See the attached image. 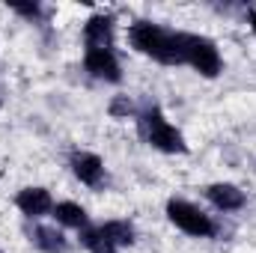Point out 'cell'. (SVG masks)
<instances>
[{"instance_id":"13","label":"cell","mask_w":256,"mask_h":253,"mask_svg":"<svg viewBox=\"0 0 256 253\" xmlns=\"http://www.w3.org/2000/svg\"><path fill=\"white\" fill-rule=\"evenodd\" d=\"M80 244L90 253H120L110 244V238L102 232V226H86V230H80Z\"/></svg>"},{"instance_id":"16","label":"cell","mask_w":256,"mask_h":253,"mask_svg":"<svg viewBox=\"0 0 256 253\" xmlns=\"http://www.w3.org/2000/svg\"><path fill=\"white\" fill-rule=\"evenodd\" d=\"M248 24H250V30L256 33V6L250 9V12H248Z\"/></svg>"},{"instance_id":"15","label":"cell","mask_w":256,"mask_h":253,"mask_svg":"<svg viewBox=\"0 0 256 253\" xmlns=\"http://www.w3.org/2000/svg\"><path fill=\"white\" fill-rule=\"evenodd\" d=\"M110 114H114V116H131V114H134V104L128 102V96H122V98H116V102L110 104Z\"/></svg>"},{"instance_id":"5","label":"cell","mask_w":256,"mask_h":253,"mask_svg":"<svg viewBox=\"0 0 256 253\" xmlns=\"http://www.w3.org/2000/svg\"><path fill=\"white\" fill-rule=\"evenodd\" d=\"M68 167H72L74 179H78L80 185H86V188H102L104 179H108V173H104V161H102L96 152H80V149L72 152Z\"/></svg>"},{"instance_id":"1","label":"cell","mask_w":256,"mask_h":253,"mask_svg":"<svg viewBox=\"0 0 256 253\" xmlns=\"http://www.w3.org/2000/svg\"><path fill=\"white\" fill-rule=\"evenodd\" d=\"M128 42L137 54L152 57L164 66H185L182 54V33H173L152 21H134L128 27Z\"/></svg>"},{"instance_id":"6","label":"cell","mask_w":256,"mask_h":253,"mask_svg":"<svg viewBox=\"0 0 256 253\" xmlns=\"http://www.w3.org/2000/svg\"><path fill=\"white\" fill-rule=\"evenodd\" d=\"M84 68L98 78V80H108V84H120L122 80V68L114 51H102V48H86L84 54Z\"/></svg>"},{"instance_id":"12","label":"cell","mask_w":256,"mask_h":253,"mask_svg":"<svg viewBox=\"0 0 256 253\" xmlns=\"http://www.w3.org/2000/svg\"><path fill=\"white\" fill-rule=\"evenodd\" d=\"M102 232L110 238V244H114L116 250L134 244V238H137V232H134V226H131L128 220H104V224H102Z\"/></svg>"},{"instance_id":"9","label":"cell","mask_w":256,"mask_h":253,"mask_svg":"<svg viewBox=\"0 0 256 253\" xmlns=\"http://www.w3.org/2000/svg\"><path fill=\"white\" fill-rule=\"evenodd\" d=\"M208 202L218 208V212H238L244 206V190L238 185H230V182H214L206 188Z\"/></svg>"},{"instance_id":"7","label":"cell","mask_w":256,"mask_h":253,"mask_svg":"<svg viewBox=\"0 0 256 253\" xmlns=\"http://www.w3.org/2000/svg\"><path fill=\"white\" fill-rule=\"evenodd\" d=\"M84 42H86V48L110 51L114 48V15H108V12L90 15L84 24Z\"/></svg>"},{"instance_id":"8","label":"cell","mask_w":256,"mask_h":253,"mask_svg":"<svg viewBox=\"0 0 256 253\" xmlns=\"http://www.w3.org/2000/svg\"><path fill=\"white\" fill-rule=\"evenodd\" d=\"M15 206H18V212L24 214V218H45L48 212H54V200H51V194L45 188H24L18 190V196H15Z\"/></svg>"},{"instance_id":"4","label":"cell","mask_w":256,"mask_h":253,"mask_svg":"<svg viewBox=\"0 0 256 253\" xmlns=\"http://www.w3.org/2000/svg\"><path fill=\"white\" fill-rule=\"evenodd\" d=\"M167 218L176 230H182L185 236H194V238H212L218 232L214 220L188 200H170L167 202Z\"/></svg>"},{"instance_id":"14","label":"cell","mask_w":256,"mask_h":253,"mask_svg":"<svg viewBox=\"0 0 256 253\" xmlns=\"http://www.w3.org/2000/svg\"><path fill=\"white\" fill-rule=\"evenodd\" d=\"M12 12H18V15L36 21V18L42 15V6H39V3H12Z\"/></svg>"},{"instance_id":"3","label":"cell","mask_w":256,"mask_h":253,"mask_svg":"<svg viewBox=\"0 0 256 253\" xmlns=\"http://www.w3.org/2000/svg\"><path fill=\"white\" fill-rule=\"evenodd\" d=\"M182 54H185V66H191L194 72H200L202 78H218L224 60L220 51L212 39L196 36V33H182Z\"/></svg>"},{"instance_id":"11","label":"cell","mask_w":256,"mask_h":253,"mask_svg":"<svg viewBox=\"0 0 256 253\" xmlns=\"http://www.w3.org/2000/svg\"><path fill=\"white\" fill-rule=\"evenodd\" d=\"M30 242L42 253H66L68 250V238H66L57 226H36L30 232Z\"/></svg>"},{"instance_id":"10","label":"cell","mask_w":256,"mask_h":253,"mask_svg":"<svg viewBox=\"0 0 256 253\" xmlns=\"http://www.w3.org/2000/svg\"><path fill=\"white\" fill-rule=\"evenodd\" d=\"M54 218H57L60 226L78 230V232L90 226V214H86V208H84L80 202H72V200H63V202L54 206Z\"/></svg>"},{"instance_id":"17","label":"cell","mask_w":256,"mask_h":253,"mask_svg":"<svg viewBox=\"0 0 256 253\" xmlns=\"http://www.w3.org/2000/svg\"><path fill=\"white\" fill-rule=\"evenodd\" d=\"M0 253H3V250H0Z\"/></svg>"},{"instance_id":"2","label":"cell","mask_w":256,"mask_h":253,"mask_svg":"<svg viewBox=\"0 0 256 253\" xmlns=\"http://www.w3.org/2000/svg\"><path fill=\"white\" fill-rule=\"evenodd\" d=\"M137 126H140V137L158 149V152H167V155H182L188 152V143L182 137V131L176 126L167 122V116L158 110V108H146L140 116H137Z\"/></svg>"}]
</instances>
